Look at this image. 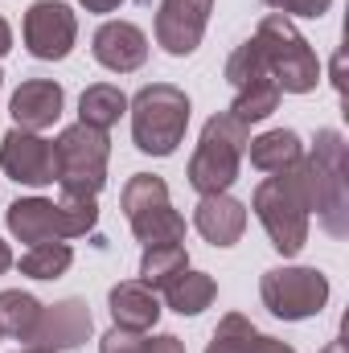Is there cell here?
<instances>
[{
    "mask_svg": "<svg viewBox=\"0 0 349 353\" xmlns=\"http://www.w3.org/2000/svg\"><path fill=\"white\" fill-rule=\"evenodd\" d=\"M251 210H255V218L263 222L271 247H275L283 259L300 255L304 243H308V218H312V210H317L308 161L300 157L296 165H288V169L271 173L267 181H259V189H255V197H251Z\"/></svg>",
    "mask_w": 349,
    "mask_h": 353,
    "instance_id": "1",
    "label": "cell"
},
{
    "mask_svg": "<svg viewBox=\"0 0 349 353\" xmlns=\"http://www.w3.org/2000/svg\"><path fill=\"white\" fill-rule=\"evenodd\" d=\"M8 230L17 243H29V247H41V243H66V239H79L94 230L99 222V201L94 197H70L62 193L58 201H46V197H21L8 205L4 214Z\"/></svg>",
    "mask_w": 349,
    "mask_h": 353,
    "instance_id": "2",
    "label": "cell"
},
{
    "mask_svg": "<svg viewBox=\"0 0 349 353\" xmlns=\"http://www.w3.org/2000/svg\"><path fill=\"white\" fill-rule=\"evenodd\" d=\"M247 140H251V128L243 119H235L230 111L222 115H210L206 128H201V140H197V152L189 157V185L206 197V193H226L239 169H243V157H247Z\"/></svg>",
    "mask_w": 349,
    "mask_h": 353,
    "instance_id": "3",
    "label": "cell"
},
{
    "mask_svg": "<svg viewBox=\"0 0 349 353\" xmlns=\"http://www.w3.org/2000/svg\"><path fill=\"white\" fill-rule=\"evenodd\" d=\"M132 111V140L148 157H173L189 128V94L173 83L140 87L136 99H128Z\"/></svg>",
    "mask_w": 349,
    "mask_h": 353,
    "instance_id": "4",
    "label": "cell"
},
{
    "mask_svg": "<svg viewBox=\"0 0 349 353\" xmlns=\"http://www.w3.org/2000/svg\"><path fill=\"white\" fill-rule=\"evenodd\" d=\"M251 41L259 46L263 62H267L275 87L283 90V94H308V90H317V83H321V62H317L312 46L300 37V29L292 25V17L267 12Z\"/></svg>",
    "mask_w": 349,
    "mask_h": 353,
    "instance_id": "5",
    "label": "cell"
},
{
    "mask_svg": "<svg viewBox=\"0 0 349 353\" xmlns=\"http://www.w3.org/2000/svg\"><path fill=\"white\" fill-rule=\"evenodd\" d=\"M312 169V193H317V218L333 239L349 234V176H346V136L337 128H321L312 157H304Z\"/></svg>",
    "mask_w": 349,
    "mask_h": 353,
    "instance_id": "6",
    "label": "cell"
},
{
    "mask_svg": "<svg viewBox=\"0 0 349 353\" xmlns=\"http://www.w3.org/2000/svg\"><path fill=\"white\" fill-rule=\"evenodd\" d=\"M107 157H111L107 132L87 128V123H70L54 140V165H58L62 193H70V197H99V189L107 185Z\"/></svg>",
    "mask_w": 349,
    "mask_h": 353,
    "instance_id": "7",
    "label": "cell"
},
{
    "mask_svg": "<svg viewBox=\"0 0 349 353\" xmlns=\"http://www.w3.org/2000/svg\"><path fill=\"white\" fill-rule=\"evenodd\" d=\"M259 296L271 316L308 321L329 304V279L317 267H271L259 279Z\"/></svg>",
    "mask_w": 349,
    "mask_h": 353,
    "instance_id": "8",
    "label": "cell"
},
{
    "mask_svg": "<svg viewBox=\"0 0 349 353\" xmlns=\"http://www.w3.org/2000/svg\"><path fill=\"white\" fill-rule=\"evenodd\" d=\"M226 83L235 87V107H230V115L243 119L247 128L259 123V119H267V115L279 107V94H283V90L275 87V79H271V70H267V62H263V54H259L255 41H243V46L226 58Z\"/></svg>",
    "mask_w": 349,
    "mask_h": 353,
    "instance_id": "9",
    "label": "cell"
},
{
    "mask_svg": "<svg viewBox=\"0 0 349 353\" xmlns=\"http://www.w3.org/2000/svg\"><path fill=\"white\" fill-rule=\"evenodd\" d=\"M21 37L37 62H62V58H70V50L79 41V17L62 0H37L25 12Z\"/></svg>",
    "mask_w": 349,
    "mask_h": 353,
    "instance_id": "10",
    "label": "cell"
},
{
    "mask_svg": "<svg viewBox=\"0 0 349 353\" xmlns=\"http://www.w3.org/2000/svg\"><path fill=\"white\" fill-rule=\"evenodd\" d=\"M0 169L12 176L17 185H54L58 165H54V140H41V132H21L12 128L0 144Z\"/></svg>",
    "mask_w": 349,
    "mask_h": 353,
    "instance_id": "11",
    "label": "cell"
},
{
    "mask_svg": "<svg viewBox=\"0 0 349 353\" xmlns=\"http://www.w3.org/2000/svg\"><path fill=\"white\" fill-rule=\"evenodd\" d=\"M214 0H161L157 8V46L173 58H189L210 25Z\"/></svg>",
    "mask_w": 349,
    "mask_h": 353,
    "instance_id": "12",
    "label": "cell"
},
{
    "mask_svg": "<svg viewBox=\"0 0 349 353\" xmlns=\"http://www.w3.org/2000/svg\"><path fill=\"white\" fill-rule=\"evenodd\" d=\"M90 329H94V321H90L87 300L70 296V300H58V304L41 308V321H37L29 345H37L46 353H66V350H79L90 337Z\"/></svg>",
    "mask_w": 349,
    "mask_h": 353,
    "instance_id": "13",
    "label": "cell"
},
{
    "mask_svg": "<svg viewBox=\"0 0 349 353\" xmlns=\"http://www.w3.org/2000/svg\"><path fill=\"white\" fill-rule=\"evenodd\" d=\"M90 54L111 74H132L148 62V33L132 21H107L90 37Z\"/></svg>",
    "mask_w": 349,
    "mask_h": 353,
    "instance_id": "14",
    "label": "cell"
},
{
    "mask_svg": "<svg viewBox=\"0 0 349 353\" xmlns=\"http://www.w3.org/2000/svg\"><path fill=\"white\" fill-rule=\"evenodd\" d=\"M62 103H66V94H62V87L54 79H29V83L17 87L8 111H12V123L21 132H46V128L58 123Z\"/></svg>",
    "mask_w": 349,
    "mask_h": 353,
    "instance_id": "15",
    "label": "cell"
},
{
    "mask_svg": "<svg viewBox=\"0 0 349 353\" xmlns=\"http://www.w3.org/2000/svg\"><path fill=\"white\" fill-rule=\"evenodd\" d=\"M193 226L214 247H235L247 230V205L230 193H206L193 210Z\"/></svg>",
    "mask_w": 349,
    "mask_h": 353,
    "instance_id": "16",
    "label": "cell"
},
{
    "mask_svg": "<svg viewBox=\"0 0 349 353\" xmlns=\"http://www.w3.org/2000/svg\"><path fill=\"white\" fill-rule=\"evenodd\" d=\"M107 308H111V321L115 329H132V333H148L157 321H161V300L148 283L140 279H123L107 292Z\"/></svg>",
    "mask_w": 349,
    "mask_h": 353,
    "instance_id": "17",
    "label": "cell"
},
{
    "mask_svg": "<svg viewBox=\"0 0 349 353\" xmlns=\"http://www.w3.org/2000/svg\"><path fill=\"white\" fill-rule=\"evenodd\" d=\"M247 157L259 173H279V169H288L304 157V144L292 128H271L255 140H247Z\"/></svg>",
    "mask_w": 349,
    "mask_h": 353,
    "instance_id": "18",
    "label": "cell"
},
{
    "mask_svg": "<svg viewBox=\"0 0 349 353\" xmlns=\"http://www.w3.org/2000/svg\"><path fill=\"white\" fill-rule=\"evenodd\" d=\"M123 111H128V94L111 83H94L79 94V123H87V128L111 132Z\"/></svg>",
    "mask_w": 349,
    "mask_h": 353,
    "instance_id": "19",
    "label": "cell"
},
{
    "mask_svg": "<svg viewBox=\"0 0 349 353\" xmlns=\"http://www.w3.org/2000/svg\"><path fill=\"white\" fill-rule=\"evenodd\" d=\"M214 296H218V283H214V275H206V271H185V275H177L173 283L165 288L169 308L181 312V316L206 312V308L214 304Z\"/></svg>",
    "mask_w": 349,
    "mask_h": 353,
    "instance_id": "20",
    "label": "cell"
},
{
    "mask_svg": "<svg viewBox=\"0 0 349 353\" xmlns=\"http://www.w3.org/2000/svg\"><path fill=\"white\" fill-rule=\"evenodd\" d=\"M41 308L46 304H37V296H29L21 288L0 292V333H8V337L29 345V337H33V329L41 321Z\"/></svg>",
    "mask_w": 349,
    "mask_h": 353,
    "instance_id": "21",
    "label": "cell"
},
{
    "mask_svg": "<svg viewBox=\"0 0 349 353\" xmlns=\"http://www.w3.org/2000/svg\"><path fill=\"white\" fill-rule=\"evenodd\" d=\"M263 341H267V333H259L243 312H226L218 321L206 353H263Z\"/></svg>",
    "mask_w": 349,
    "mask_h": 353,
    "instance_id": "22",
    "label": "cell"
},
{
    "mask_svg": "<svg viewBox=\"0 0 349 353\" xmlns=\"http://www.w3.org/2000/svg\"><path fill=\"white\" fill-rule=\"evenodd\" d=\"M189 271V251L181 243H169V247H144V259H140V283H148L152 292L169 288L177 275Z\"/></svg>",
    "mask_w": 349,
    "mask_h": 353,
    "instance_id": "23",
    "label": "cell"
},
{
    "mask_svg": "<svg viewBox=\"0 0 349 353\" xmlns=\"http://www.w3.org/2000/svg\"><path fill=\"white\" fill-rule=\"evenodd\" d=\"M132 234L144 247H169V243H185V218L177 214L173 205H161L152 214L132 218Z\"/></svg>",
    "mask_w": 349,
    "mask_h": 353,
    "instance_id": "24",
    "label": "cell"
},
{
    "mask_svg": "<svg viewBox=\"0 0 349 353\" xmlns=\"http://www.w3.org/2000/svg\"><path fill=\"white\" fill-rule=\"evenodd\" d=\"M119 205H123V214H128V222H132V218H140V214H152V210H161V205H173V201H169V185H165L161 176L136 173L128 185H123V197H119Z\"/></svg>",
    "mask_w": 349,
    "mask_h": 353,
    "instance_id": "25",
    "label": "cell"
},
{
    "mask_svg": "<svg viewBox=\"0 0 349 353\" xmlns=\"http://www.w3.org/2000/svg\"><path fill=\"white\" fill-rule=\"evenodd\" d=\"M70 263H74L70 243H41V247H29L21 255V275H29V279H58V275L70 271Z\"/></svg>",
    "mask_w": 349,
    "mask_h": 353,
    "instance_id": "26",
    "label": "cell"
},
{
    "mask_svg": "<svg viewBox=\"0 0 349 353\" xmlns=\"http://www.w3.org/2000/svg\"><path fill=\"white\" fill-rule=\"evenodd\" d=\"M99 353H152V341L132 329H107L99 341Z\"/></svg>",
    "mask_w": 349,
    "mask_h": 353,
    "instance_id": "27",
    "label": "cell"
},
{
    "mask_svg": "<svg viewBox=\"0 0 349 353\" xmlns=\"http://www.w3.org/2000/svg\"><path fill=\"white\" fill-rule=\"evenodd\" d=\"M267 8H275V12H283V17H325L329 12V4L333 0H263Z\"/></svg>",
    "mask_w": 349,
    "mask_h": 353,
    "instance_id": "28",
    "label": "cell"
},
{
    "mask_svg": "<svg viewBox=\"0 0 349 353\" xmlns=\"http://www.w3.org/2000/svg\"><path fill=\"white\" fill-rule=\"evenodd\" d=\"M152 353H185V341L173 333H161V337H152Z\"/></svg>",
    "mask_w": 349,
    "mask_h": 353,
    "instance_id": "29",
    "label": "cell"
},
{
    "mask_svg": "<svg viewBox=\"0 0 349 353\" xmlns=\"http://www.w3.org/2000/svg\"><path fill=\"white\" fill-rule=\"evenodd\" d=\"M79 4H83L87 12H115L123 0H79Z\"/></svg>",
    "mask_w": 349,
    "mask_h": 353,
    "instance_id": "30",
    "label": "cell"
},
{
    "mask_svg": "<svg viewBox=\"0 0 349 353\" xmlns=\"http://www.w3.org/2000/svg\"><path fill=\"white\" fill-rule=\"evenodd\" d=\"M8 50H12V29H8V21L0 17V58H4Z\"/></svg>",
    "mask_w": 349,
    "mask_h": 353,
    "instance_id": "31",
    "label": "cell"
},
{
    "mask_svg": "<svg viewBox=\"0 0 349 353\" xmlns=\"http://www.w3.org/2000/svg\"><path fill=\"white\" fill-rule=\"evenodd\" d=\"M263 353H296V350L283 345V341H275V337H267V341H263Z\"/></svg>",
    "mask_w": 349,
    "mask_h": 353,
    "instance_id": "32",
    "label": "cell"
},
{
    "mask_svg": "<svg viewBox=\"0 0 349 353\" xmlns=\"http://www.w3.org/2000/svg\"><path fill=\"white\" fill-rule=\"evenodd\" d=\"M8 267H12V251H8V243L0 239V275H4Z\"/></svg>",
    "mask_w": 349,
    "mask_h": 353,
    "instance_id": "33",
    "label": "cell"
},
{
    "mask_svg": "<svg viewBox=\"0 0 349 353\" xmlns=\"http://www.w3.org/2000/svg\"><path fill=\"white\" fill-rule=\"evenodd\" d=\"M321 353H346V341L337 337V341H329V345H325V350H321Z\"/></svg>",
    "mask_w": 349,
    "mask_h": 353,
    "instance_id": "34",
    "label": "cell"
},
{
    "mask_svg": "<svg viewBox=\"0 0 349 353\" xmlns=\"http://www.w3.org/2000/svg\"><path fill=\"white\" fill-rule=\"evenodd\" d=\"M17 353H46V350H37V345H25V350H17Z\"/></svg>",
    "mask_w": 349,
    "mask_h": 353,
    "instance_id": "35",
    "label": "cell"
},
{
    "mask_svg": "<svg viewBox=\"0 0 349 353\" xmlns=\"http://www.w3.org/2000/svg\"><path fill=\"white\" fill-rule=\"evenodd\" d=\"M0 87H4V70H0Z\"/></svg>",
    "mask_w": 349,
    "mask_h": 353,
    "instance_id": "36",
    "label": "cell"
},
{
    "mask_svg": "<svg viewBox=\"0 0 349 353\" xmlns=\"http://www.w3.org/2000/svg\"><path fill=\"white\" fill-rule=\"evenodd\" d=\"M0 337H4V333H0Z\"/></svg>",
    "mask_w": 349,
    "mask_h": 353,
    "instance_id": "37",
    "label": "cell"
}]
</instances>
